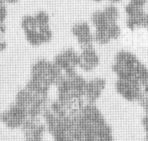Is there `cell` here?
<instances>
[{
  "label": "cell",
  "mask_w": 148,
  "mask_h": 141,
  "mask_svg": "<svg viewBox=\"0 0 148 141\" xmlns=\"http://www.w3.org/2000/svg\"><path fill=\"white\" fill-rule=\"evenodd\" d=\"M146 3V0H131V4L134 6L140 8Z\"/></svg>",
  "instance_id": "obj_1"
},
{
  "label": "cell",
  "mask_w": 148,
  "mask_h": 141,
  "mask_svg": "<svg viewBox=\"0 0 148 141\" xmlns=\"http://www.w3.org/2000/svg\"><path fill=\"white\" fill-rule=\"evenodd\" d=\"M18 0H4V1H6V2L8 3H15L17 2Z\"/></svg>",
  "instance_id": "obj_2"
},
{
  "label": "cell",
  "mask_w": 148,
  "mask_h": 141,
  "mask_svg": "<svg viewBox=\"0 0 148 141\" xmlns=\"http://www.w3.org/2000/svg\"><path fill=\"white\" fill-rule=\"evenodd\" d=\"M95 1H101V0H95Z\"/></svg>",
  "instance_id": "obj_3"
}]
</instances>
